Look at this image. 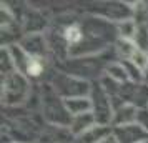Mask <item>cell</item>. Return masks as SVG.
I'll use <instances>...</instances> for the list:
<instances>
[{"label": "cell", "instance_id": "obj_7", "mask_svg": "<svg viewBox=\"0 0 148 143\" xmlns=\"http://www.w3.org/2000/svg\"><path fill=\"white\" fill-rule=\"evenodd\" d=\"M97 125V120H95L93 113H85V115H80V116H73L72 120V125H70V131L77 136H82L85 131H88L90 128H93Z\"/></svg>", "mask_w": 148, "mask_h": 143}, {"label": "cell", "instance_id": "obj_11", "mask_svg": "<svg viewBox=\"0 0 148 143\" xmlns=\"http://www.w3.org/2000/svg\"><path fill=\"white\" fill-rule=\"evenodd\" d=\"M63 40L67 42L70 47L80 45L82 40H83V30L78 25H68L63 30Z\"/></svg>", "mask_w": 148, "mask_h": 143}, {"label": "cell", "instance_id": "obj_14", "mask_svg": "<svg viewBox=\"0 0 148 143\" xmlns=\"http://www.w3.org/2000/svg\"><path fill=\"white\" fill-rule=\"evenodd\" d=\"M100 143H118V140H116V138L113 136V133H112V135L107 136V138H105L103 142H100Z\"/></svg>", "mask_w": 148, "mask_h": 143}, {"label": "cell", "instance_id": "obj_6", "mask_svg": "<svg viewBox=\"0 0 148 143\" xmlns=\"http://www.w3.org/2000/svg\"><path fill=\"white\" fill-rule=\"evenodd\" d=\"M63 103H65V108L68 110V113L72 116L85 115V113H90L93 110V105H92V98L90 96L68 98V100H63Z\"/></svg>", "mask_w": 148, "mask_h": 143}, {"label": "cell", "instance_id": "obj_1", "mask_svg": "<svg viewBox=\"0 0 148 143\" xmlns=\"http://www.w3.org/2000/svg\"><path fill=\"white\" fill-rule=\"evenodd\" d=\"M28 95V83L25 77L15 72L12 75H7L3 80V102L7 105H17V103L25 102Z\"/></svg>", "mask_w": 148, "mask_h": 143}, {"label": "cell", "instance_id": "obj_12", "mask_svg": "<svg viewBox=\"0 0 148 143\" xmlns=\"http://www.w3.org/2000/svg\"><path fill=\"white\" fill-rule=\"evenodd\" d=\"M42 70H43V62H42V58H34V57H30L25 75H28V77H38L42 73Z\"/></svg>", "mask_w": 148, "mask_h": 143}, {"label": "cell", "instance_id": "obj_3", "mask_svg": "<svg viewBox=\"0 0 148 143\" xmlns=\"http://www.w3.org/2000/svg\"><path fill=\"white\" fill-rule=\"evenodd\" d=\"M113 136L118 140V143H147L148 131L141 128L138 123L125 125V127H115Z\"/></svg>", "mask_w": 148, "mask_h": 143}, {"label": "cell", "instance_id": "obj_13", "mask_svg": "<svg viewBox=\"0 0 148 143\" xmlns=\"http://www.w3.org/2000/svg\"><path fill=\"white\" fill-rule=\"evenodd\" d=\"M136 123H138L145 131H148V108L138 110V118H136Z\"/></svg>", "mask_w": 148, "mask_h": 143}, {"label": "cell", "instance_id": "obj_9", "mask_svg": "<svg viewBox=\"0 0 148 143\" xmlns=\"http://www.w3.org/2000/svg\"><path fill=\"white\" fill-rule=\"evenodd\" d=\"M107 77L110 80L116 82L118 85L130 82V77L127 73V68L123 65V62H112L107 65Z\"/></svg>", "mask_w": 148, "mask_h": 143}, {"label": "cell", "instance_id": "obj_4", "mask_svg": "<svg viewBox=\"0 0 148 143\" xmlns=\"http://www.w3.org/2000/svg\"><path fill=\"white\" fill-rule=\"evenodd\" d=\"M18 45H20L30 57H34V58H43V55H45V52H47L45 37H43L42 34L27 35Z\"/></svg>", "mask_w": 148, "mask_h": 143}, {"label": "cell", "instance_id": "obj_2", "mask_svg": "<svg viewBox=\"0 0 148 143\" xmlns=\"http://www.w3.org/2000/svg\"><path fill=\"white\" fill-rule=\"evenodd\" d=\"M97 93V98L92 100V105H93V113L95 120H97V125H103V127H110V123H113V113L115 110L112 107V100H110V95L103 90V87H98L97 90H93Z\"/></svg>", "mask_w": 148, "mask_h": 143}, {"label": "cell", "instance_id": "obj_8", "mask_svg": "<svg viewBox=\"0 0 148 143\" xmlns=\"http://www.w3.org/2000/svg\"><path fill=\"white\" fill-rule=\"evenodd\" d=\"M113 133L112 127H103V125H95L93 128H90L88 131H85L80 136L83 143H100L103 142L107 136H110Z\"/></svg>", "mask_w": 148, "mask_h": 143}, {"label": "cell", "instance_id": "obj_10", "mask_svg": "<svg viewBox=\"0 0 148 143\" xmlns=\"http://www.w3.org/2000/svg\"><path fill=\"white\" fill-rule=\"evenodd\" d=\"M116 30H118V34H120V38L133 42L136 34H138V25H136V22H135L133 18H128V20L118 22Z\"/></svg>", "mask_w": 148, "mask_h": 143}, {"label": "cell", "instance_id": "obj_5", "mask_svg": "<svg viewBox=\"0 0 148 143\" xmlns=\"http://www.w3.org/2000/svg\"><path fill=\"white\" fill-rule=\"evenodd\" d=\"M138 118V108L133 107L132 103H123L113 113V127H125V125H132L136 123Z\"/></svg>", "mask_w": 148, "mask_h": 143}]
</instances>
